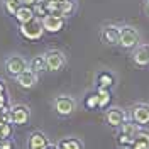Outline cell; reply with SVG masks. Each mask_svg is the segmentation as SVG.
I'll return each mask as SVG.
<instances>
[{
  "mask_svg": "<svg viewBox=\"0 0 149 149\" xmlns=\"http://www.w3.org/2000/svg\"><path fill=\"white\" fill-rule=\"evenodd\" d=\"M139 42V32L132 26H119V46L122 49H134Z\"/></svg>",
  "mask_w": 149,
  "mask_h": 149,
  "instance_id": "obj_2",
  "label": "cell"
},
{
  "mask_svg": "<svg viewBox=\"0 0 149 149\" xmlns=\"http://www.w3.org/2000/svg\"><path fill=\"white\" fill-rule=\"evenodd\" d=\"M129 117L132 122H136L139 127H144L149 124V105L148 103H136L132 105L129 112Z\"/></svg>",
  "mask_w": 149,
  "mask_h": 149,
  "instance_id": "obj_8",
  "label": "cell"
},
{
  "mask_svg": "<svg viewBox=\"0 0 149 149\" xmlns=\"http://www.w3.org/2000/svg\"><path fill=\"white\" fill-rule=\"evenodd\" d=\"M17 2L20 5H31V7H32V5H34L36 2H39V0H17Z\"/></svg>",
  "mask_w": 149,
  "mask_h": 149,
  "instance_id": "obj_28",
  "label": "cell"
},
{
  "mask_svg": "<svg viewBox=\"0 0 149 149\" xmlns=\"http://www.w3.org/2000/svg\"><path fill=\"white\" fill-rule=\"evenodd\" d=\"M146 2H149V0H146Z\"/></svg>",
  "mask_w": 149,
  "mask_h": 149,
  "instance_id": "obj_34",
  "label": "cell"
},
{
  "mask_svg": "<svg viewBox=\"0 0 149 149\" xmlns=\"http://www.w3.org/2000/svg\"><path fill=\"white\" fill-rule=\"evenodd\" d=\"M46 149H58V146H53V144H49V146H47Z\"/></svg>",
  "mask_w": 149,
  "mask_h": 149,
  "instance_id": "obj_31",
  "label": "cell"
},
{
  "mask_svg": "<svg viewBox=\"0 0 149 149\" xmlns=\"http://www.w3.org/2000/svg\"><path fill=\"white\" fill-rule=\"evenodd\" d=\"M15 81H17V85L20 86V88L29 90V88L36 86V83L39 81V74H36L34 71H31V70L27 68V70H24L20 74L15 76Z\"/></svg>",
  "mask_w": 149,
  "mask_h": 149,
  "instance_id": "obj_11",
  "label": "cell"
},
{
  "mask_svg": "<svg viewBox=\"0 0 149 149\" xmlns=\"http://www.w3.org/2000/svg\"><path fill=\"white\" fill-rule=\"evenodd\" d=\"M100 36H102V39L105 41V44H109V46L119 44V26H115V24H107V26H103Z\"/></svg>",
  "mask_w": 149,
  "mask_h": 149,
  "instance_id": "obj_12",
  "label": "cell"
},
{
  "mask_svg": "<svg viewBox=\"0 0 149 149\" xmlns=\"http://www.w3.org/2000/svg\"><path fill=\"white\" fill-rule=\"evenodd\" d=\"M66 17H61V15H54V14H47L41 19L42 22V27H44V32L47 34H58L61 32L63 27H65V20Z\"/></svg>",
  "mask_w": 149,
  "mask_h": 149,
  "instance_id": "obj_7",
  "label": "cell"
},
{
  "mask_svg": "<svg viewBox=\"0 0 149 149\" xmlns=\"http://www.w3.org/2000/svg\"><path fill=\"white\" fill-rule=\"evenodd\" d=\"M12 136V124L0 122V139H10Z\"/></svg>",
  "mask_w": 149,
  "mask_h": 149,
  "instance_id": "obj_26",
  "label": "cell"
},
{
  "mask_svg": "<svg viewBox=\"0 0 149 149\" xmlns=\"http://www.w3.org/2000/svg\"><path fill=\"white\" fill-rule=\"evenodd\" d=\"M97 93H98V109H107L112 102V95L109 92V88L98 86L97 88Z\"/></svg>",
  "mask_w": 149,
  "mask_h": 149,
  "instance_id": "obj_17",
  "label": "cell"
},
{
  "mask_svg": "<svg viewBox=\"0 0 149 149\" xmlns=\"http://www.w3.org/2000/svg\"><path fill=\"white\" fill-rule=\"evenodd\" d=\"M2 3H3V9H5V12L9 14V15H15V12H17V9L20 7V3H19L17 0H2Z\"/></svg>",
  "mask_w": 149,
  "mask_h": 149,
  "instance_id": "obj_23",
  "label": "cell"
},
{
  "mask_svg": "<svg viewBox=\"0 0 149 149\" xmlns=\"http://www.w3.org/2000/svg\"><path fill=\"white\" fill-rule=\"evenodd\" d=\"M49 146V139L46 137L44 132L34 130L27 139V149H46Z\"/></svg>",
  "mask_w": 149,
  "mask_h": 149,
  "instance_id": "obj_13",
  "label": "cell"
},
{
  "mask_svg": "<svg viewBox=\"0 0 149 149\" xmlns=\"http://www.w3.org/2000/svg\"><path fill=\"white\" fill-rule=\"evenodd\" d=\"M74 100L68 95H59L56 97L54 102H53V107H54V112L59 115V117H70L74 112Z\"/></svg>",
  "mask_w": 149,
  "mask_h": 149,
  "instance_id": "obj_6",
  "label": "cell"
},
{
  "mask_svg": "<svg viewBox=\"0 0 149 149\" xmlns=\"http://www.w3.org/2000/svg\"><path fill=\"white\" fill-rule=\"evenodd\" d=\"M58 149H83V142L76 137H68L61 139L58 142Z\"/></svg>",
  "mask_w": 149,
  "mask_h": 149,
  "instance_id": "obj_18",
  "label": "cell"
},
{
  "mask_svg": "<svg viewBox=\"0 0 149 149\" xmlns=\"http://www.w3.org/2000/svg\"><path fill=\"white\" fill-rule=\"evenodd\" d=\"M120 149H132V148H130V146H129V148H120Z\"/></svg>",
  "mask_w": 149,
  "mask_h": 149,
  "instance_id": "obj_33",
  "label": "cell"
},
{
  "mask_svg": "<svg viewBox=\"0 0 149 149\" xmlns=\"http://www.w3.org/2000/svg\"><path fill=\"white\" fill-rule=\"evenodd\" d=\"M19 34L27 41H39L44 36V27L39 17H34L26 24H19Z\"/></svg>",
  "mask_w": 149,
  "mask_h": 149,
  "instance_id": "obj_1",
  "label": "cell"
},
{
  "mask_svg": "<svg viewBox=\"0 0 149 149\" xmlns=\"http://www.w3.org/2000/svg\"><path fill=\"white\" fill-rule=\"evenodd\" d=\"M132 149H149V130L139 129L136 132V136L132 137Z\"/></svg>",
  "mask_w": 149,
  "mask_h": 149,
  "instance_id": "obj_14",
  "label": "cell"
},
{
  "mask_svg": "<svg viewBox=\"0 0 149 149\" xmlns=\"http://www.w3.org/2000/svg\"><path fill=\"white\" fill-rule=\"evenodd\" d=\"M34 17H36V14H34V9L31 5H20L17 9V12H15V15H14V19L19 24H26L29 20H32Z\"/></svg>",
  "mask_w": 149,
  "mask_h": 149,
  "instance_id": "obj_15",
  "label": "cell"
},
{
  "mask_svg": "<svg viewBox=\"0 0 149 149\" xmlns=\"http://www.w3.org/2000/svg\"><path fill=\"white\" fill-rule=\"evenodd\" d=\"M44 59H46V70L47 71H59L63 70L66 65V56L63 51L59 49H49L44 53Z\"/></svg>",
  "mask_w": 149,
  "mask_h": 149,
  "instance_id": "obj_3",
  "label": "cell"
},
{
  "mask_svg": "<svg viewBox=\"0 0 149 149\" xmlns=\"http://www.w3.org/2000/svg\"><path fill=\"white\" fill-rule=\"evenodd\" d=\"M32 9H34L36 17H39V19H42L44 15H47V10H46V5H44V0H39V2H36V3L32 5Z\"/></svg>",
  "mask_w": 149,
  "mask_h": 149,
  "instance_id": "obj_25",
  "label": "cell"
},
{
  "mask_svg": "<svg viewBox=\"0 0 149 149\" xmlns=\"http://www.w3.org/2000/svg\"><path fill=\"white\" fill-rule=\"evenodd\" d=\"M113 83H115V78L109 71H102V73H98V76H97V85L102 86V88H110Z\"/></svg>",
  "mask_w": 149,
  "mask_h": 149,
  "instance_id": "obj_19",
  "label": "cell"
},
{
  "mask_svg": "<svg viewBox=\"0 0 149 149\" xmlns=\"http://www.w3.org/2000/svg\"><path fill=\"white\" fill-rule=\"evenodd\" d=\"M7 92V88H5V85L2 83V81H0V95H2V93H5Z\"/></svg>",
  "mask_w": 149,
  "mask_h": 149,
  "instance_id": "obj_29",
  "label": "cell"
},
{
  "mask_svg": "<svg viewBox=\"0 0 149 149\" xmlns=\"http://www.w3.org/2000/svg\"><path fill=\"white\" fill-rule=\"evenodd\" d=\"M76 9V2L74 0H61V15L63 17H68L71 15Z\"/></svg>",
  "mask_w": 149,
  "mask_h": 149,
  "instance_id": "obj_21",
  "label": "cell"
},
{
  "mask_svg": "<svg viewBox=\"0 0 149 149\" xmlns=\"http://www.w3.org/2000/svg\"><path fill=\"white\" fill-rule=\"evenodd\" d=\"M144 9H146V12L149 14V2H146V5H144Z\"/></svg>",
  "mask_w": 149,
  "mask_h": 149,
  "instance_id": "obj_30",
  "label": "cell"
},
{
  "mask_svg": "<svg viewBox=\"0 0 149 149\" xmlns=\"http://www.w3.org/2000/svg\"><path fill=\"white\" fill-rule=\"evenodd\" d=\"M132 61L134 65L141 66H149V44H137L132 51Z\"/></svg>",
  "mask_w": 149,
  "mask_h": 149,
  "instance_id": "obj_10",
  "label": "cell"
},
{
  "mask_svg": "<svg viewBox=\"0 0 149 149\" xmlns=\"http://www.w3.org/2000/svg\"><path fill=\"white\" fill-rule=\"evenodd\" d=\"M129 113L124 110V109H120V107H110L109 110L105 112V120H107V124L110 125V127H120L122 124L125 120H129Z\"/></svg>",
  "mask_w": 149,
  "mask_h": 149,
  "instance_id": "obj_9",
  "label": "cell"
},
{
  "mask_svg": "<svg viewBox=\"0 0 149 149\" xmlns=\"http://www.w3.org/2000/svg\"><path fill=\"white\" fill-rule=\"evenodd\" d=\"M5 71L7 74H10L12 78H15L17 74H20L24 70L29 68V61L24 58V56H19V54H12L5 59Z\"/></svg>",
  "mask_w": 149,
  "mask_h": 149,
  "instance_id": "obj_4",
  "label": "cell"
},
{
  "mask_svg": "<svg viewBox=\"0 0 149 149\" xmlns=\"http://www.w3.org/2000/svg\"><path fill=\"white\" fill-rule=\"evenodd\" d=\"M29 70H31V71H34L36 74L47 71V70H46V59H44V54L34 56V58L29 61Z\"/></svg>",
  "mask_w": 149,
  "mask_h": 149,
  "instance_id": "obj_16",
  "label": "cell"
},
{
  "mask_svg": "<svg viewBox=\"0 0 149 149\" xmlns=\"http://www.w3.org/2000/svg\"><path fill=\"white\" fill-rule=\"evenodd\" d=\"M0 149H14V142L10 139H0Z\"/></svg>",
  "mask_w": 149,
  "mask_h": 149,
  "instance_id": "obj_27",
  "label": "cell"
},
{
  "mask_svg": "<svg viewBox=\"0 0 149 149\" xmlns=\"http://www.w3.org/2000/svg\"><path fill=\"white\" fill-rule=\"evenodd\" d=\"M31 119V109L24 103H15L10 107V124L14 125H26Z\"/></svg>",
  "mask_w": 149,
  "mask_h": 149,
  "instance_id": "obj_5",
  "label": "cell"
},
{
  "mask_svg": "<svg viewBox=\"0 0 149 149\" xmlns=\"http://www.w3.org/2000/svg\"><path fill=\"white\" fill-rule=\"evenodd\" d=\"M83 105L88 110L98 109V93H90V95H86L85 100H83Z\"/></svg>",
  "mask_w": 149,
  "mask_h": 149,
  "instance_id": "obj_22",
  "label": "cell"
},
{
  "mask_svg": "<svg viewBox=\"0 0 149 149\" xmlns=\"http://www.w3.org/2000/svg\"><path fill=\"white\" fill-rule=\"evenodd\" d=\"M139 129H141L139 125H137L136 122H132L130 119H129V120H125L120 127H119V130H120V132L127 134V136H130V137H134V136H136V132H137Z\"/></svg>",
  "mask_w": 149,
  "mask_h": 149,
  "instance_id": "obj_20",
  "label": "cell"
},
{
  "mask_svg": "<svg viewBox=\"0 0 149 149\" xmlns=\"http://www.w3.org/2000/svg\"><path fill=\"white\" fill-rule=\"evenodd\" d=\"M130 144H132V137L119 130V134H117V146L119 148H129Z\"/></svg>",
  "mask_w": 149,
  "mask_h": 149,
  "instance_id": "obj_24",
  "label": "cell"
},
{
  "mask_svg": "<svg viewBox=\"0 0 149 149\" xmlns=\"http://www.w3.org/2000/svg\"><path fill=\"white\" fill-rule=\"evenodd\" d=\"M0 122H2V110H0Z\"/></svg>",
  "mask_w": 149,
  "mask_h": 149,
  "instance_id": "obj_32",
  "label": "cell"
}]
</instances>
